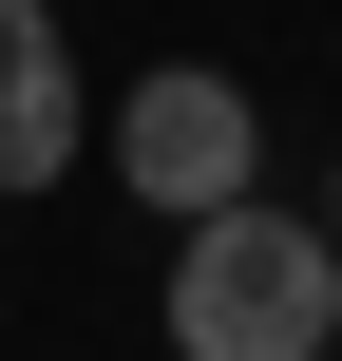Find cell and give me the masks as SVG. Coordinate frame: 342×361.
I'll list each match as a JSON object with an SVG mask.
<instances>
[{
  "label": "cell",
  "instance_id": "cell-4",
  "mask_svg": "<svg viewBox=\"0 0 342 361\" xmlns=\"http://www.w3.org/2000/svg\"><path fill=\"white\" fill-rule=\"evenodd\" d=\"M324 247H342V190H324Z\"/></svg>",
  "mask_w": 342,
  "mask_h": 361
},
{
  "label": "cell",
  "instance_id": "cell-2",
  "mask_svg": "<svg viewBox=\"0 0 342 361\" xmlns=\"http://www.w3.org/2000/svg\"><path fill=\"white\" fill-rule=\"evenodd\" d=\"M248 171H267V114H248V76H209V57H171V76H133L114 95V190L133 209H248Z\"/></svg>",
  "mask_w": 342,
  "mask_h": 361
},
{
  "label": "cell",
  "instance_id": "cell-3",
  "mask_svg": "<svg viewBox=\"0 0 342 361\" xmlns=\"http://www.w3.org/2000/svg\"><path fill=\"white\" fill-rule=\"evenodd\" d=\"M76 133H95V114H76V38H57L38 0H0V190H57Z\"/></svg>",
  "mask_w": 342,
  "mask_h": 361
},
{
  "label": "cell",
  "instance_id": "cell-1",
  "mask_svg": "<svg viewBox=\"0 0 342 361\" xmlns=\"http://www.w3.org/2000/svg\"><path fill=\"white\" fill-rule=\"evenodd\" d=\"M342 343V247L324 209H209L171 247V361H324Z\"/></svg>",
  "mask_w": 342,
  "mask_h": 361
}]
</instances>
